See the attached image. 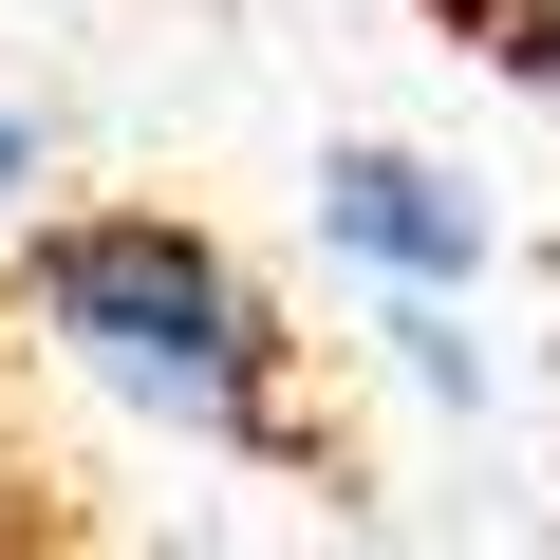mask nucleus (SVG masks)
Returning <instances> with one entry per match:
<instances>
[{
  "label": "nucleus",
  "mask_w": 560,
  "mask_h": 560,
  "mask_svg": "<svg viewBox=\"0 0 560 560\" xmlns=\"http://www.w3.org/2000/svg\"><path fill=\"white\" fill-rule=\"evenodd\" d=\"M318 243L337 261H374L393 280V300H467V280H486V206L430 168V150H318Z\"/></svg>",
  "instance_id": "f03ea898"
},
{
  "label": "nucleus",
  "mask_w": 560,
  "mask_h": 560,
  "mask_svg": "<svg viewBox=\"0 0 560 560\" xmlns=\"http://www.w3.org/2000/svg\"><path fill=\"white\" fill-rule=\"evenodd\" d=\"M20 523H38V467H20V411H0V560H20Z\"/></svg>",
  "instance_id": "7ed1b4c3"
},
{
  "label": "nucleus",
  "mask_w": 560,
  "mask_h": 560,
  "mask_svg": "<svg viewBox=\"0 0 560 560\" xmlns=\"http://www.w3.org/2000/svg\"><path fill=\"white\" fill-rule=\"evenodd\" d=\"M20 187H38V131H0V206H20Z\"/></svg>",
  "instance_id": "39448f33"
},
{
  "label": "nucleus",
  "mask_w": 560,
  "mask_h": 560,
  "mask_svg": "<svg viewBox=\"0 0 560 560\" xmlns=\"http://www.w3.org/2000/svg\"><path fill=\"white\" fill-rule=\"evenodd\" d=\"M20 318H38L94 393L168 411V430H206V448H280V411H300L280 300H261L187 206H57V224L20 243Z\"/></svg>",
  "instance_id": "f257e3e1"
},
{
  "label": "nucleus",
  "mask_w": 560,
  "mask_h": 560,
  "mask_svg": "<svg viewBox=\"0 0 560 560\" xmlns=\"http://www.w3.org/2000/svg\"><path fill=\"white\" fill-rule=\"evenodd\" d=\"M504 57H523V75H560V0H504Z\"/></svg>",
  "instance_id": "20e7f679"
}]
</instances>
